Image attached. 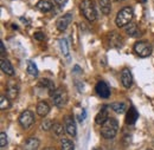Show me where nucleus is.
Masks as SVG:
<instances>
[{
	"label": "nucleus",
	"mask_w": 154,
	"mask_h": 150,
	"mask_svg": "<svg viewBox=\"0 0 154 150\" xmlns=\"http://www.w3.org/2000/svg\"><path fill=\"white\" fill-rule=\"evenodd\" d=\"M119 131V122L116 121L115 118H108V121L101 125V136L107 138V140H110V138H114Z\"/></svg>",
	"instance_id": "1"
},
{
	"label": "nucleus",
	"mask_w": 154,
	"mask_h": 150,
	"mask_svg": "<svg viewBox=\"0 0 154 150\" xmlns=\"http://www.w3.org/2000/svg\"><path fill=\"white\" fill-rule=\"evenodd\" d=\"M79 10L83 17L88 21H95L97 18V11L95 8V4L93 0H82L79 4Z\"/></svg>",
	"instance_id": "2"
},
{
	"label": "nucleus",
	"mask_w": 154,
	"mask_h": 150,
	"mask_svg": "<svg viewBox=\"0 0 154 150\" xmlns=\"http://www.w3.org/2000/svg\"><path fill=\"white\" fill-rule=\"evenodd\" d=\"M134 18V11L131 6L123 7L117 14L115 18V24L117 27H126L128 24H131L132 19Z\"/></svg>",
	"instance_id": "3"
},
{
	"label": "nucleus",
	"mask_w": 154,
	"mask_h": 150,
	"mask_svg": "<svg viewBox=\"0 0 154 150\" xmlns=\"http://www.w3.org/2000/svg\"><path fill=\"white\" fill-rule=\"evenodd\" d=\"M54 102V105L57 108H63L68 103V92L64 88H58L50 94Z\"/></svg>",
	"instance_id": "4"
},
{
	"label": "nucleus",
	"mask_w": 154,
	"mask_h": 150,
	"mask_svg": "<svg viewBox=\"0 0 154 150\" xmlns=\"http://www.w3.org/2000/svg\"><path fill=\"white\" fill-rule=\"evenodd\" d=\"M134 51L135 53L141 58H147L152 55V45L146 41V40H141L135 43L134 45Z\"/></svg>",
	"instance_id": "5"
},
{
	"label": "nucleus",
	"mask_w": 154,
	"mask_h": 150,
	"mask_svg": "<svg viewBox=\"0 0 154 150\" xmlns=\"http://www.w3.org/2000/svg\"><path fill=\"white\" fill-rule=\"evenodd\" d=\"M18 121H19V124L21 125L23 129H29V128H31L33 125V123H35L36 119H35V115H33L32 111L24 110L23 112L20 113Z\"/></svg>",
	"instance_id": "6"
},
{
	"label": "nucleus",
	"mask_w": 154,
	"mask_h": 150,
	"mask_svg": "<svg viewBox=\"0 0 154 150\" xmlns=\"http://www.w3.org/2000/svg\"><path fill=\"white\" fill-rule=\"evenodd\" d=\"M71 21H72V13H71V12H68V13L63 14L62 17H59V18L57 19V21H56V27H57L58 31L63 32V31H65V30L69 27V25H70Z\"/></svg>",
	"instance_id": "7"
},
{
	"label": "nucleus",
	"mask_w": 154,
	"mask_h": 150,
	"mask_svg": "<svg viewBox=\"0 0 154 150\" xmlns=\"http://www.w3.org/2000/svg\"><path fill=\"white\" fill-rule=\"evenodd\" d=\"M64 123H65V130L66 134L71 137H75L77 134V128H76V123H75V119L72 116H65L64 118Z\"/></svg>",
	"instance_id": "8"
},
{
	"label": "nucleus",
	"mask_w": 154,
	"mask_h": 150,
	"mask_svg": "<svg viewBox=\"0 0 154 150\" xmlns=\"http://www.w3.org/2000/svg\"><path fill=\"white\" fill-rule=\"evenodd\" d=\"M121 83L126 89H129L133 85V76L129 69L125 68L121 71Z\"/></svg>",
	"instance_id": "9"
},
{
	"label": "nucleus",
	"mask_w": 154,
	"mask_h": 150,
	"mask_svg": "<svg viewBox=\"0 0 154 150\" xmlns=\"http://www.w3.org/2000/svg\"><path fill=\"white\" fill-rule=\"evenodd\" d=\"M95 90H96V94L101 97V98H108L110 96V89L108 86V84L103 80H100L95 86Z\"/></svg>",
	"instance_id": "10"
},
{
	"label": "nucleus",
	"mask_w": 154,
	"mask_h": 150,
	"mask_svg": "<svg viewBox=\"0 0 154 150\" xmlns=\"http://www.w3.org/2000/svg\"><path fill=\"white\" fill-rule=\"evenodd\" d=\"M19 94V86L17 84V82L14 80H10L7 83V89H6V96L10 99H16Z\"/></svg>",
	"instance_id": "11"
},
{
	"label": "nucleus",
	"mask_w": 154,
	"mask_h": 150,
	"mask_svg": "<svg viewBox=\"0 0 154 150\" xmlns=\"http://www.w3.org/2000/svg\"><path fill=\"white\" fill-rule=\"evenodd\" d=\"M0 66H1V71L5 74V75L10 76V77H12V76L16 75V71H14V68H13V65L11 64V62L8 60V59H6V58H1V62H0Z\"/></svg>",
	"instance_id": "12"
},
{
	"label": "nucleus",
	"mask_w": 154,
	"mask_h": 150,
	"mask_svg": "<svg viewBox=\"0 0 154 150\" xmlns=\"http://www.w3.org/2000/svg\"><path fill=\"white\" fill-rule=\"evenodd\" d=\"M39 146H40V142H39L38 138L36 137H30L25 141L24 143V149L25 150H38Z\"/></svg>",
	"instance_id": "13"
},
{
	"label": "nucleus",
	"mask_w": 154,
	"mask_h": 150,
	"mask_svg": "<svg viewBox=\"0 0 154 150\" xmlns=\"http://www.w3.org/2000/svg\"><path fill=\"white\" fill-rule=\"evenodd\" d=\"M108 118H109L108 110H107V108L104 106V108L101 109L100 112L96 115V117H95V122H96V124H98V125H103V124L108 121Z\"/></svg>",
	"instance_id": "14"
},
{
	"label": "nucleus",
	"mask_w": 154,
	"mask_h": 150,
	"mask_svg": "<svg viewBox=\"0 0 154 150\" xmlns=\"http://www.w3.org/2000/svg\"><path fill=\"white\" fill-rule=\"evenodd\" d=\"M50 112V105L46 100H40L37 104V113L40 117H45L48 113Z\"/></svg>",
	"instance_id": "15"
},
{
	"label": "nucleus",
	"mask_w": 154,
	"mask_h": 150,
	"mask_svg": "<svg viewBox=\"0 0 154 150\" xmlns=\"http://www.w3.org/2000/svg\"><path fill=\"white\" fill-rule=\"evenodd\" d=\"M108 38H109V43H110V45L114 46V47H121L122 44H123L122 37H121L117 32H112V33L108 36Z\"/></svg>",
	"instance_id": "16"
},
{
	"label": "nucleus",
	"mask_w": 154,
	"mask_h": 150,
	"mask_svg": "<svg viewBox=\"0 0 154 150\" xmlns=\"http://www.w3.org/2000/svg\"><path fill=\"white\" fill-rule=\"evenodd\" d=\"M37 8L43 13H48L54 8V5L49 0H39L38 4H37Z\"/></svg>",
	"instance_id": "17"
},
{
	"label": "nucleus",
	"mask_w": 154,
	"mask_h": 150,
	"mask_svg": "<svg viewBox=\"0 0 154 150\" xmlns=\"http://www.w3.org/2000/svg\"><path fill=\"white\" fill-rule=\"evenodd\" d=\"M98 5L101 8V12L104 16L110 14L112 12V0H98Z\"/></svg>",
	"instance_id": "18"
},
{
	"label": "nucleus",
	"mask_w": 154,
	"mask_h": 150,
	"mask_svg": "<svg viewBox=\"0 0 154 150\" xmlns=\"http://www.w3.org/2000/svg\"><path fill=\"white\" fill-rule=\"evenodd\" d=\"M137 117H139V112L136 111L134 106H131L128 112H127V116H126V123L127 124H134Z\"/></svg>",
	"instance_id": "19"
},
{
	"label": "nucleus",
	"mask_w": 154,
	"mask_h": 150,
	"mask_svg": "<svg viewBox=\"0 0 154 150\" xmlns=\"http://www.w3.org/2000/svg\"><path fill=\"white\" fill-rule=\"evenodd\" d=\"M59 47H60V51H62L63 56L69 60V59H70V50H69L68 40H66L65 38H63V39H60V40H59Z\"/></svg>",
	"instance_id": "20"
},
{
	"label": "nucleus",
	"mask_w": 154,
	"mask_h": 150,
	"mask_svg": "<svg viewBox=\"0 0 154 150\" xmlns=\"http://www.w3.org/2000/svg\"><path fill=\"white\" fill-rule=\"evenodd\" d=\"M110 108L116 113H123L126 112V110H127V105L125 103H122V102H115V103H113L110 105Z\"/></svg>",
	"instance_id": "21"
},
{
	"label": "nucleus",
	"mask_w": 154,
	"mask_h": 150,
	"mask_svg": "<svg viewBox=\"0 0 154 150\" xmlns=\"http://www.w3.org/2000/svg\"><path fill=\"white\" fill-rule=\"evenodd\" d=\"M126 33L131 37H136L137 33H139V30H137V25L135 22H131L126 26Z\"/></svg>",
	"instance_id": "22"
},
{
	"label": "nucleus",
	"mask_w": 154,
	"mask_h": 150,
	"mask_svg": "<svg viewBox=\"0 0 154 150\" xmlns=\"http://www.w3.org/2000/svg\"><path fill=\"white\" fill-rule=\"evenodd\" d=\"M39 84H42L43 86H45L49 91H50V94H52L55 90H56V88H55V83L52 82V80H50V79H46V78H44V79H42L40 80V83Z\"/></svg>",
	"instance_id": "23"
},
{
	"label": "nucleus",
	"mask_w": 154,
	"mask_h": 150,
	"mask_svg": "<svg viewBox=\"0 0 154 150\" xmlns=\"http://www.w3.org/2000/svg\"><path fill=\"white\" fill-rule=\"evenodd\" d=\"M60 148L62 150H75L74 143L68 138H62L60 141Z\"/></svg>",
	"instance_id": "24"
},
{
	"label": "nucleus",
	"mask_w": 154,
	"mask_h": 150,
	"mask_svg": "<svg viewBox=\"0 0 154 150\" xmlns=\"http://www.w3.org/2000/svg\"><path fill=\"white\" fill-rule=\"evenodd\" d=\"M27 74L30 76H32V77H37L38 76L37 65L33 62H29V64H27Z\"/></svg>",
	"instance_id": "25"
},
{
	"label": "nucleus",
	"mask_w": 154,
	"mask_h": 150,
	"mask_svg": "<svg viewBox=\"0 0 154 150\" xmlns=\"http://www.w3.org/2000/svg\"><path fill=\"white\" fill-rule=\"evenodd\" d=\"M10 100L11 99L7 96L1 94V97H0V108H1V110H6V109H8L11 106V102Z\"/></svg>",
	"instance_id": "26"
},
{
	"label": "nucleus",
	"mask_w": 154,
	"mask_h": 150,
	"mask_svg": "<svg viewBox=\"0 0 154 150\" xmlns=\"http://www.w3.org/2000/svg\"><path fill=\"white\" fill-rule=\"evenodd\" d=\"M52 131H54V134H55L56 136H62L66 130L64 129V127H63L60 123H55L54 127H52Z\"/></svg>",
	"instance_id": "27"
},
{
	"label": "nucleus",
	"mask_w": 154,
	"mask_h": 150,
	"mask_svg": "<svg viewBox=\"0 0 154 150\" xmlns=\"http://www.w3.org/2000/svg\"><path fill=\"white\" fill-rule=\"evenodd\" d=\"M52 127H54V123H52L50 119H46V121H44V122L42 123V129L45 130V131L52 129Z\"/></svg>",
	"instance_id": "28"
},
{
	"label": "nucleus",
	"mask_w": 154,
	"mask_h": 150,
	"mask_svg": "<svg viewBox=\"0 0 154 150\" xmlns=\"http://www.w3.org/2000/svg\"><path fill=\"white\" fill-rule=\"evenodd\" d=\"M7 146V135L4 131L0 132V147L1 148H5Z\"/></svg>",
	"instance_id": "29"
},
{
	"label": "nucleus",
	"mask_w": 154,
	"mask_h": 150,
	"mask_svg": "<svg viewBox=\"0 0 154 150\" xmlns=\"http://www.w3.org/2000/svg\"><path fill=\"white\" fill-rule=\"evenodd\" d=\"M33 37H35V39H37V40H44L45 39V34L43 33V32H36L35 34H33Z\"/></svg>",
	"instance_id": "30"
},
{
	"label": "nucleus",
	"mask_w": 154,
	"mask_h": 150,
	"mask_svg": "<svg viewBox=\"0 0 154 150\" xmlns=\"http://www.w3.org/2000/svg\"><path fill=\"white\" fill-rule=\"evenodd\" d=\"M66 1L68 0H55V2H56V5H57L58 7H63L66 4Z\"/></svg>",
	"instance_id": "31"
},
{
	"label": "nucleus",
	"mask_w": 154,
	"mask_h": 150,
	"mask_svg": "<svg viewBox=\"0 0 154 150\" xmlns=\"http://www.w3.org/2000/svg\"><path fill=\"white\" fill-rule=\"evenodd\" d=\"M0 50H1V58H4L5 53H6V50H5V45H4L2 41L0 43Z\"/></svg>",
	"instance_id": "32"
},
{
	"label": "nucleus",
	"mask_w": 154,
	"mask_h": 150,
	"mask_svg": "<svg viewBox=\"0 0 154 150\" xmlns=\"http://www.w3.org/2000/svg\"><path fill=\"white\" fill-rule=\"evenodd\" d=\"M44 150H55V149H54V148H45Z\"/></svg>",
	"instance_id": "33"
},
{
	"label": "nucleus",
	"mask_w": 154,
	"mask_h": 150,
	"mask_svg": "<svg viewBox=\"0 0 154 150\" xmlns=\"http://www.w3.org/2000/svg\"><path fill=\"white\" fill-rule=\"evenodd\" d=\"M93 150H102V149H100V148H95V149H93Z\"/></svg>",
	"instance_id": "34"
},
{
	"label": "nucleus",
	"mask_w": 154,
	"mask_h": 150,
	"mask_svg": "<svg viewBox=\"0 0 154 150\" xmlns=\"http://www.w3.org/2000/svg\"><path fill=\"white\" fill-rule=\"evenodd\" d=\"M114 1H120V0H114Z\"/></svg>",
	"instance_id": "35"
},
{
	"label": "nucleus",
	"mask_w": 154,
	"mask_h": 150,
	"mask_svg": "<svg viewBox=\"0 0 154 150\" xmlns=\"http://www.w3.org/2000/svg\"><path fill=\"white\" fill-rule=\"evenodd\" d=\"M147 150H152V149H147Z\"/></svg>",
	"instance_id": "36"
}]
</instances>
